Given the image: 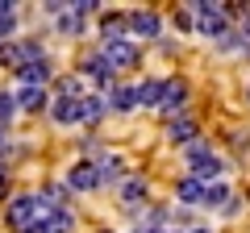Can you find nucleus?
Here are the masks:
<instances>
[{
  "label": "nucleus",
  "mask_w": 250,
  "mask_h": 233,
  "mask_svg": "<svg viewBox=\"0 0 250 233\" xmlns=\"http://www.w3.org/2000/svg\"><path fill=\"white\" fill-rule=\"evenodd\" d=\"M80 71L88 75V79H96V83H104V88H113V75H117L113 67L104 63V54H100V50H96V54H88V58H83V63H80Z\"/></svg>",
  "instance_id": "obj_12"
},
{
  "label": "nucleus",
  "mask_w": 250,
  "mask_h": 233,
  "mask_svg": "<svg viewBox=\"0 0 250 233\" xmlns=\"http://www.w3.org/2000/svg\"><path fill=\"white\" fill-rule=\"evenodd\" d=\"M13 100H17V108H25V113H42V108H50L46 88H21V92H13Z\"/></svg>",
  "instance_id": "obj_13"
},
{
  "label": "nucleus",
  "mask_w": 250,
  "mask_h": 233,
  "mask_svg": "<svg viewBox=\"0 0 250 233\" xmlns=\"http://www.w3.org/2000/svg\"><path fill=\"white\" fill-rule=\"evenodd\" d=\"M71 229H75V213L71 208H54V213L38 225V233H71Z\"/></svg>",
  "instance_id": "obj_15"
},
{
  "label": "nucleus",
  "mask_w": 250,
  "mask_h": 233,
  "mask_svg": "<svg viewBox=\"0 0 250 233\" xmlns=\"http://www.w3.org/2000/svg\"><path fill=\"white\" fill-rule=\"evenodd\" d=\"M184 233H213V229H205V225H192V229H184Z\"/></svg>",
  "instance_id": "obj_26"
},
{
  "label": "nucleus",
  "mask_w": 250,
  "mask_h": 233,
  "mask_svg": "<svg viewBox=\"0 0 250 233\" xmlns=\"http://www.w3.org/2000/svg\"><path fill=\"white\" fill-rule=\"evenodd\" d=\"M150 233H184V229H150Z\"/></svg>",
  "instance_id": "obj_27"
},
{
  "label": "nucleus",
  "mask_w": 250,
  "mask_h": 233,
  "mask_svg": "<svg viewBox=\"0 0 250 233\" xmlns=\"http://www.w3.org/2000/svg\"><path fill=\"white\" fill-rule=\"evenodd\" d=\"M67 188H71V192H96V188H100L96 162H92V158L71 162V171H67Z\"/></svg>",
  "instance_id": "obj_10"
},
{
  "label": "nucleus",
  "mask_w": 250,
  "mask_h": 233,
  "mask_svg": "<svg viewBox=\"0 0 250 233\" xmlns=\"http://www.w3.org/2000/svg\"><path fill=\"white\" fill-rule=\"evenodd\" d=\"M67 96H83V83L80 79H59V100H67Z\"/></svg>",
  "instance_id": "obj_24"
},
{
  "label": "nucleus",
  "mask_w": 250,
  "mask_h": 233,
  "mask_svg": "<svg viewBox=\"0 0 250 233\" xmlns=\"http://www.w3.org/2000/svg\"><path fill=\"white\" fill-rule=\"evenodd\" d=\"M0 142H4V137H0Z\"/></svg>",
  "instance_id": "obj_29"
},
{
  "label": "nucleus",
  "mask_w": 250,
  "mask_h": 233,
  "mask_svg": "<svg viewBox=\"0 0 250 233\" xmlns=\"http://www.w3.org/2000/svg\"><path fill=\"white\" fill-rule=\"evenodd\" d=\"M104 113H108L104 96H67V100H54L50 104L54 125H96Z\"/></svg>",
  "instance_id": "obj_1"
},
{
  "label": "nucleus",
  "mask_w": 250,
  "mask_h": 233,
  "mask_svg": "<svg viewBox=\"0 0 250 233\" xmlns=\"http://www.w3.org/2000/svg\"><path fill=\"white\" fill-rule=\"evenodd\" d=\"M54 213V204H46L38 192H25V196H13L9 208H4V221H9L13 233H38V225Z\"/></svg>",
  "instance_id": "obj_2"
},
{
  "label": "nucleus",
  "mask_w": 250,
  "mask_h": 233,
  "mask_svg": "<svg viewBox=\"0 0 250 233\" xmlns=\"http://www.w3.org/2000/svg\"><path fill=\"white\" fill-rule=\"evenodd\" d=\"M184 104H188V83L184 79H163V92H159V113L167 116V121H175V116H184Z\"/></svg>",
  "instance_id": "obj_7"
},
{
  "label": "nucleus",
  "mask_w": 250,
  "mask_h": 233,
  "mask_svg": "<svg viewBox=\"0 0 250 233\" xmlns=\"http://www.w3.org/2000/svg\"><path fill=\"white\" fill-rule=\"evenodd\" d=\"M0 192H4V167H0Z\"/></svg>",
  "instance_id": "obj_28"
},
{
  "label": "nucleus",
  "mask_w": 250,
  "mask_h": 233,
  "mask_svg": "<svg viewBox=\"0 0 250 233\" xmlns=\"http://www.w3.org/2000/svg\"><path fill=\"white\" fill-rule=\"evenodd\" d=\"M13 75L21 79V88H46L50 75H54V67H50V58H38V63L21 67V71H13Z\"/></svg>",
  "instance_id": "obj_11"
},
{
  "label": "nucleus",
  "mask_w": 250,
  "mask_h": 233,
  "mask_svg": "<svg viewBox=\"0 0 250 233\" xmlns=\"http://www.w3.org/2000/svg\"><path fill=\"white\" fill-rule=\"evenodd\" d=\"M229 200H233V192L225 188V183H205V196H200V204H205V208H221V213H225Z\"/></svg>",
  "instance_id": "obj_18"
},
{
  "label": "nucleus",
  "mask_w": 250,
  "mask_h": 233,
  "mask_svg": "<svg viewBox=\"0 0 250 233\" xmlns=\"http://www.w3.org/2000/svg\"><path fill=\"white\" fill-rule=\"evenodd\" d=\"M13 25H17V13H13V4L9 0H0V42L13 34Z\"/></svg>",
  "instance_id": "obj_22"
},
{
  "label": "nucleus",
  "mask_w": 250,
  "mask_h": 233,
  "mask_svg": "<svg viewBox=\"0 0 250 233\" xmlns=\"http://www.w3.org/2000/svg\"><path fill=\"white\" fill-rule=\"evenodd\" d=\"M184 158H188V171H192V179H200V183H217L225 175V162L217 158L213 150H208V142H192V146H184Z\"/></svg>",
  "instance_id": "obj_4"
},
{
  "label": "nucleus",
  "mask_w": 250,
  "mask_h": 233,
  "mask_svg": "<svg viewBox=\"0 0 250 233\" xmlns=\"http://www.w3.org/2000/svg\"><path fill=\"white\" fill-rule=\"evenodd\" d=\"M200 196H205V183L192 179V175H184V179L175 183V200L179 204H200Z\"/></svg>",
  "instance_id": "obj_17"
},
{
  "label": "nucleus",
  "mask_w": 250,
  "mask_h": 233,
  "mask_svg": "<svg viewBox=\"0 0 250 233\" xmlns=\"http://www.w3.org/2000/svg\"><path fill=\"white\" fill-rule=\"evenodd\" d=\"M96 162V175H100V188H121L125 179H129V167H125V158L121 154H100V158H92Z\"/></svg>",
  "instance_id": "obj_8"
},
{
  "label": "nucleus",
  "mask_w": 250,
  "mask_h": 233,
  "mask_svg": "<svg viewBox=\"0 0 250 233\" xmlns=\"http://www.w3.org/2000/svg\"><path fill=\"white\" fill-rule=\"evenodd\" d=\"M104 104L113 108V113H134V108H138V92L134 88H113L104 96Z\"/></svg>",
  "instance_id": "obj_16"
},
{
  "label": "nucleus",
  "mask_w": 250,
  "mask_h": 233,
  "mask_svg": "<svg viewBox=\"0 0 250 233\" xmlns=\"http://www.w3.org/2000/svg\"><path fill=\"white\" fill-rule=\"evenodd\" d=\"M138 104H146V108H154L159 104V92H163V79H146V83H138Z\"/></svg>",
  "instance_id": "obj_20"
},
{
  "label": "nucleus",
  "mask_w": 250,
  "mask_h": 233,
  "mask_svg": "<svg viewBox=\"0 0 250 233\" xmlns=\"http://www.w3.org/2000/svg\"><path fill=\"white\" fill-rule=\"evenodd\" d=\"M167 142H175V146H192V142H196V121H188V116L167 121Z\"/></svg>",
  "instance_id": "obj_14"
},
{
  "label": "nucleus",
  "mask_w": 250,
  "mask_h": 233,
  "mask_svg": "<svg viewBox=\"0 0 250 233\" xmlns=\"http://www.w3.org/2000/svg\"><path fill=\"white\" fill-rule=\"evenodd\" d=\"M100 29H104V38H125L121 29H125V17L121 13H104V17H100Z\"/></svg>",
  "instance_id": "obj_21"
},
{
  "label": "nucleus",
  "mask_w": 250,
  "mask_h": 233,
  "mask_svg": "<svg viewBox=\"0 0 250 233\" xmlns=\"http://www.w3.org/2000/svg\"><path fill=\"white\" fill-rule=\"evenodd\" d=\"M38 58H46V54H42V42H38V38H21V42L0 46V63L13 67V71H21V67L38 63Z\"/></svg>",
  "instance_id": "obj_5"
},
{
  "label": "nucleus",
  "mask_w": 250,
  "mask_h": 233,
  "mask_svg": "<svg viewBox=\"0 0 250 233\" xmlns=\"http://www.w3.org/2000/svg\"><path fill=\"white\" fill-rule=\"evenodd\" d=\"M188 17H192V25H196L200 38H225L229 34V17H225V9L217 4V0H196V4H188Z\"/></svg>",
  "instance_id": "obj_3"
},
{
  "label": "nucleus",
  "mask_w": 250,
  "mask_h": 233,
  "mask_svg": "<svg viewBox=\"0 0 250 233\" xmlns=\"http://www.w3.org/2000/svg\"><path fill=\"white\" fill-rule=\"evenodd\" d=\"M13 113H17V100H13V92L0 88V125H4V121H13Z\"/></svg>",
  "instance_id": "obj_23"
},
{
  "label": "nucleus",
  "mask_w": 250,
  "mask_h": 233,
  "mask_svg": "<svg viewBox=\"0 0 250 233\" xmlns=\"http://www.w3.org/2000/svg\"><path fill=\"white\" fill-rule=\"evenodd\" d=\"M100 54H104V63L113 67V71H121V67H134L138 58H142V50H138V42H129V38H104V46H100Z\"/></svg>",
  "instance_id": "obj_6"
},
{
  "label": "nucleus",
  "mask_w": 250,
  "mask_h": 233,
  "mask_svg": "<svg viewBox=\"0 0 250 233\" xmlns=\"http://www.w3.org/2000/svg\"><path fill=\"white\" fill-rule=\"evenodd\" d=\"M246 96H250V92H246Z\"/></svg>",
  "instance_id": "obj_30"
},
{
  "label": "nucleus",
  "mask_w": 250,
  "mask_h": 233,
  "mask_svg": "<svg viewBox=\"0 0 250 233\" xmlns=\"http://www.w3.org/2000/svg\"><path fill=\"white\" fill-rule=\"evenodd\" d=\"M146 196H150L146 179H125V183H121V200H125V204H142Z\"/></svg>",
  "instance_id": "obj_19"
},
{
  "label": "nucleus",
  "mask_w": 250,
  "mask_h": 233,
  "mask_svg": "<svg viewBox=\"0 0 250 233\" xmlns=\"http://www.w3.org/2000/svg\"><path fill=\"white\" fill-rule=\"evenodd\" d=\"M125 29L134 38H142V42H159V29H163V21H159V13H150V9H138V13H129L125 17Z\"/></svg>",
  "instance_id": "obj_9"
},
{
  "label": "nucleus",
  "mask_w": 250,
  "mask_h": 233,
  "mask_svg": "<svg viewBox=\"0 0 250 233\" xmlns=\"http://www.w3.org/2000/svg\"><path fill=\"white\" fill-rule=\"evenodd\" d=\"M242 38H246V42H250V13H246V17H242Z\"/></svg>",
  "instance_id": "obj_25"
}]
</instances>
